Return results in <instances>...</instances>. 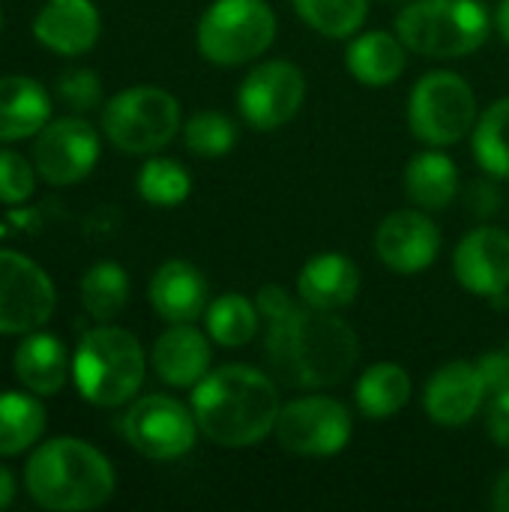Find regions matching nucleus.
Segmentation results:
<instances>
[{"label":"nucleus","instance_id":"nucleus-14","mask_svg":"<svg viewBox=\"0 0 509 512\" xmlns=\"http://www.w3.org/2000/svg\"><path fill=\"white\" fill-rule=\"evenodd\" d=\"M453 273L459 285L495 306L509 303V234L495 225H477L453 252Z\"/></svg>","mask_w":509,"mask_h":512},{"label":"nucleus","instance_id":"nucleus-36","mask_svg":"<svg viewBox=\"0 0 509 512\" xmlns=\"http://www.w3.org/2000/svg\"><path fill=\"white\" fill-rule=\"evenodd\" d=\"M489 399H492V405H489V435L501 450H509V387H504L501 393H495Z\"/></svg>","mask_w":509,"mask_h":512},{"label":"nucleus","instance_id":"nucleus-24","mask_svg":"<svg viewBox=\"0 0 509 512\" xmlns=\"http://www.w3.org/2000/svg\"><path fill=\"white\" fill-rule=\"evenodd\" d=\"M405 192L426 213L447 210L459 192V168L438 147L417 153L405 165Z\"/></svg>","mask_w":509,"mask_h":512},{"label":"nucleus","instance_id":"nucleus-29","mask_svg":"<svg viewBox=\"0 0 509 512\" xmlns=\"http://www.w3.org/2000/svg\"><path fill=\"white\" fill-rule=\"evenodd\" d=\"M474 159L492 174L509 180V96L492 102L474 126Z\"/></svg>","mask_w":509,"mask_h":512},{"label":"nucleus","instance_id":"nucleus-11","mask_svg":"<svg viewBox=\"0 0 509 512\" xmlns=\"http://www.w3.org/2000/svg\"><path fill=\"white\" fill-rule=\"evenodd\" d=\"M306 102V75L291 60L258 63L237 87V108L258 132L282 129Z\"/></svg>","mask_w":509,"mask_h":512},{"label":"nucleus","instance_id":"nucleus-13","mask_svg":"<svg viewBox=\"0 0 509 512\" xmlns=\"http://www.w3.org/2000/svg\"><path fill=\"white\" fill-rule=\"evenodd\" d=\"M99 159V135L81 117L48 120L33 141V165L51 186L81 183Z\"/></svg>","mask_w":509,"mask_h":512},{"label":"nucleus","instance_id":"nucleus-19","mask_svg":"<svg viewBox=\"0 0 509 512\" xmlns=\"http://www.w3.org/2000/svg\"><path fill=\"white\" fill-rule=\"evenodd\" d=\"M360 270L348 255L321 252L309 258L297 276V297L321 312H342L360 294Z\"/></svg>","mask_w":509,"mask_h":512},{"label":"nucleus","instance_id":"nucleus-12","mask_svg":"<svg viewBox=\"0 0 509 512\" xmlns=\"http://www.w3.org/2000/svg\"><path fill=\"white\" fill-rule=\"evenodd\" d=\"M54 285L27 255L0 249V336H27L54 315Z\"/></svg>","mask_w":509,"mask_h":512},{"label":"nucleus","instance_id":"nucleus-2","mask_svg":"<svg viewBox=\"0 0 509 512\" xmlns=\"http://www.w3.org/2000/svg\"><path fill=\"white\" fill-rule=\"evenodd\" d=\"M192 414L207 441L228 450L258 447L279 420L282 399L276 381L243 363L210 369L192 387Z\"/></svg>","mask_w":509,"mask_h":512},{"label":"nucleus","instance_id":"nucleus-17","mask_svg":"<svg viewBox=\"0 0 509 512\" xmlns=\"http://www.w3.org/2000/svg\"><path fill=\"white\" fill-rule=\"evenodd\" d=\"M102 18L93 0H48L36 21L33 36L54 54L78 57L99 39Z\"/></svg>","mask_w":509,"mask_h":512},{"label":"nucleus","instance_id":"nucleus-15","mask_svg":"<svg viewBox=\"0 0 509 512\" xmlns=\"http://www.w3.org/2000/svg\"><path fill=\"white\" fill-rule=\"evenodd\" d=\"M375 252L387 270L399 276H417L435 264L441 252V231L420 207L396 210L381 219L375 231Z\"/></svg>","mask_w":509,"mask_h":512},{"label":"nucleus","instance_id":"nucleus-23","mask_svg":"<svg viewBox=\"0 0 509 512\" xmlns=\"http://www.w3.org/2000/svg\"><path fill=\"white\" fill-rule=\"evenodd\" d=\"M51 120L48 90L27 75L0 78V141H21L39 135Z\"/></svg>","mask_w":509,"mask_h":512},{"label":"nucleus","instance_id":"nucleus-38","mask_svg":"<svg viewBox=\"0 0 509 512\" xmlns=\"http://www.w3.org/2000/svg\"><path fill=\"white\" fill-rule=\"evenodd\" d=\"M492 507L498 512H509V468L498 474V480L492 486Z\"/></svg>","mask_w":509,"mask_h":512},{"label":"nucleus","instance_id":"nucleus-30","mask_svg":"<svg viewBox=\"0 0 509 512\" xmlns=\"http://www.w3.org/2000/svg\"><path fill=\"white\" fill-rule=\"evenodd\" d=\"M297 15L327 39H348L360 33L369 18V0H291Z\"/></svg>","mask_w":509,"mask_h":512},{"label":"nucleus","instance_id":"nucleus-32","mask_svg":"<svg viewBox=\"0 0 509 512\" xmlns=\"http://www.w3.org/2000/svg\"><path fill=\"white\" fill-rule=\"evenodd\" d=\"M186 150L201 159H219L228 156L237 144V126L231 117L219 111H198L183 126Z\"/></svg>","mask_w":509,"mask_h":512},{"label":"nucleus","instance_id":"nucleus-1","mask_svg":"<svg viewBox=\"0 0 509 512\" xmlns=\"http://www.w3.org/2000/svg\"><path fill=\"white\" fill-rule=\"evenodd\" d=\"M264 357L276 378L297 390H327L342 384L360 360V339L339 312L291 303L267 318Z\"/></svg>","mask_w":509,"mask_h":512},{"label":"nucleus","instance_id":"nucleus-16","mask_svg":"<svg viewBox=\"0 0 509 512\" xmlns=\"http://www.w3.org/2000/svg\"><path fill=\"white\" fill-rule=\"evenodd\" d=\"M486 399H489V390H486L483 372L471 360L444 363L426 381V390H423V408L429 420L447 429L468 426L480 414Z\"/></svg>","mask_w":509,"mask_h":512},{"label":"nucleus","instance_id":"nucleus-37","mask_svg":"<svg viewBox=\"0 0 509 512\" xmlns=\"http://www.w3.org/2000/svg\"><path fill=\"white\" fill-rule=\"evenodd\" d=\"M471 207L477 213H483V216H489L492 210H498V192H495V186L486 183V180H477L471 186Z\"/></svg>","mask_w":509,"mask_h":512},{"label":"nucleus","instance_id":"nucleus-9","mask_svg":"<svg viewBox=\"0 0 509 512\" xmlns=\"http://www.w3.org/2000/svg\"><path fill=\"white\" fill-rule=\"evenodd\" d=\"M273 435L279 447L294 456L324 459L342 453L351 444L354 420L339 399L312 393L282 405Z\"/></svg>","mask_w":509,"mask_h":512},{"label":"nucleus","instance_id":"nucleus-20","mask_svg":"<svg viewBox=\"0 0 509 512\" xmlns=\"http://www.w3.org/2000/svg\"><path fill=\"white\" fill-rule=\"evenodd\" d=\"M207 279L189 261H165L150 279V303L168 324H192L207 312Z\"/></svg>","mask_w":509,"mask_h":512},{"label":"nucleus","instance_id":"nucleus-8","mask_svg":"<svg viewBox=\"0 0 509 512\" xmlns=\"http://www.w3.org/2000/svg\"><path fill=\"white\" fill-rule=\"evenodd\" d=\"M102 129L123 153H156L180 132V102L162 87H129L102 108Z\"/></svg>","mask_w":509,"mask_h":512},{"label":"nucleus","instance_id":"nucleus-40","mask_svg":"<svg viewBox=\"0 0 509 512\" xmlns=\"http://www.w3.org/2000/svg\"><path fill=\"white\" fill-rule=\"evenodd\" d=\"M495 27L501 33V39L509 45V0L498 3V9H495Z\"/></svg>","mask_w":509,"mask_h":512},{"label":"nucleus","instance_id":"nucleus-35","mask_svg":"<svg viewBox=\"0 0 509 512\" xmlns=\"http://www.w3.org/2000/svg\"><path fill=\"white\" fill-rule=\"evenodd\" d=\"M477 366H480V372H483V381H486L489 396H495V393H501L504 387H509V336L501 348L483 354V357L477 360Z\"/></svg>","mask_w":509,"mask_h":512},{"label":"nucleus","instance_id":"nucleus-4","mask_svg":"<svg viewBox=\"0 0 509 512\" xmlns=\"http://www.w3.org/2000/svg\"><path fill=\"white\" fill-rule=\"evenodd\" d=\"M144 372L147 357L141 342L129 330L111 324L84 333L72 360L78 393L96 408H120L135 399Z\"/></svg>","mask_w":509,"mask_h":512},{"label":"nucleus","instance_id":"nucleus-33","mask_svg":"<svg viewBox=\"0 0 509 512\" xmlns=\"http://www.w3.org/2000/svg\"><path fill=\"white\" fill-rule=\"evenodd\" d=\"M36 165H30L15 150H0V201L3 204H24L36 189Z\"/></svg>","mask_w":509,"mask_h":512},{"label":"nucleus","instance_id":"nucleus-41","mask_svg":"<svg viewBox=\"0 0 509 512\" xmlns=\"http://www.w3.org/2000/svg\"><path fill=\"white\" fill-rule=\"evenodd\" d=\"M0 24H3V15H0Z\"/></svg>","mask_w":509,"mask_h":512},{"label":"nucleus","instance_id":"nucleus-18","mask_svg":"<svg viewBox=\"0 0 509 512\" xmlns=\"http://www.w3.org/2000/svg\"><path fill=\"white\" fill-rule=\"evenodd\" d=\"M150 363L159 381L186 390L207 378L213 363V348L207 336L192 324H168V330L153 345Z\"/></svg>","mask_w":509,"mask_h":512},{"label":"nucleus","instance_id":"nucleus-31","mask_svg":"<svg viewBox=\"0 0 509 512\" xmlns=\"http://www.w3.org/2000/svg\"><path fill=\"white\" fill-rule=\"evenodd\" d=\"M138 192L153 207H180L192 192V177L180 162L153 156L138 171Z\"/></svg>","mask_w":509,"mask_h":512},{"label":"nucleus","instance_id":"nucleus-22","mask_svg":"<svg viewBox=\"0 0 509 512\" xmlns=\"http://www.w3.org/2000/svg\"><path fill=\"white\" fill-rule=\"evenodd\" d=\"M348 72L366 84V87H390L402 78L408 66V45L399 39V33L387 30H369L357 33L345 51Z\"/></svg>","mask_w":509,"mask_h":512},{"label":"nucleus","instance_id":"nucleus-10","mask_svg":"<svg viewBox=\"0 0 509 512\" xmlns=\"http://www.w3.org/2000/svg\"><path fill=\"white\" fill-rule=\"evenodd\" d=\"M198 423L192 408H186L174 396H144L123 417V435L141 456L153 462L183 459L198 438Z\"/></svg>","mask_w":509,"mask_h":512},{"label":"nucleus","instance_id":"nucleus-39","mask_svg":"<svg viewBox=\"0 0 509 512\" xmlns=\"http://www.w3.org/2000/svg\"><path fill=\"white\" fill-rule=\"evenodd\" d=\"M15 498V477L6 465H0V510H6Z\"/></svg>","mask_w":509,"mask_h":512},{"label":"nucleus","instance_id":"nucleus-5","mask_svg":"<svg viewBox=\"0 0 509 512\" xmlns=\"http://www.w3.org/2000/svg\"><path fill=\"white\" fill-rule=\"evenodd\" d=\"M489 9L480 0H411L396 15V33L408 51L435 60L468 57L489 39Z\"/></svg>","mask_w":509,"mask_h":512},{"label":"nucleus","instance_id":"nucleus-27","mask_svg":"<svg viewBox=\"0 0 509 512\" xmlns=\"http://www.w3.org/2000/svg\"><path fill=\"white\" fill-rule=\"evenodd\" d=\"M45 432V408L36 393H0V456L30 450Z\"/></svg>","mask_w":509,"mask_h":512},{"label":"nucleus","instance_id":"nucleus-26","mask_svg":"<svg viewBox=\"0 0 509 512\" xmlns=\"http://www.w3.org/2000/svg\"><path fill=\"white\" fill-rule=\"evenodd\" d=\"M207 333L222 348H243L258 336L261 312L246 294L228 291L207 306Z\"/></svg>","mask_w":509,"mask_h":512},{"label":"nucleus","instance_id":"nucleus-28","mask_svg":"<svg viewBox=\"0 0 509 512\" xmlns=\"http://www.w3.org/2000/svg\"><path fill=\"white\" fill-rule=\"evenodd\" d=\"M81 303L87 315L99 324L114 321L129 303V276L114 261L93 264L81 279Z\"/></svg>","mask_w":509,"mask_h":512},{"label":"nucleus","instance_id":"nucleus-7","mask_svg":"<svg viewBox=\"0 0 509 512\" xmlns=\"http://www.w3.org/2000/svg\"><path fill=\"white\" fill-rule=\"evenodd\" d=\"M477 120L474 87L459 72L432 69L408 96V126L414 138L429 147L459 144L468 132H474Z\"/></svg>","mask_w":509,"mask_h":512},{"label":"nucleus","instance_id":"nucleus-34","mask_svg":"<svg viewBox=\"0 0 509 512\" xmlns=\"http://www.w3.org/2000/svg\"><path fill=\"white\" fill-rule=\"evenodd\" d=\"M54 93L72 111H90L102 105V81L93 69H66L57 78Z\"/></svg>","mask_w":509,"mask_h":512},{"label":"nucleus","instance_id":"nucleus-6","mask_svg":"<svg viewBox=\"0 0 509 512\" xmlns=\"http://www.w3.org/2000/svg\"><path fill=\"white\" fill-rule=\"evenodd\" d=\"M198 51L216 66H243L267 54L276 12L267 0H213L198 21Z\"/></svg>","mask_w":509,"mask_h":512},{"label":"nucleus","instance_id":"nucleus-21","mask_svg":"<svg viewBox=\"0 0 509 512\" xmlns=\"http://www.w3.org/2000/svg\"><path fill=\"white\" fill-rule=\"evenodd\" d=\"M15 378L27 393L36 396H57L69 375V354L66 345L42 330H33L21 339V345L12 354Z\"/></svg>","mask_w":509,"mask_h":512},{"label":"nucleus","instance_id":"nucleus-25","mask_svg":"<svg viewBox=\"0 0 509 512\" xmlns=\"http://www.w3.org/2000/svg\"><path fill=\"white\" fill-rule=\"evenodd\" d=\"M411 393H414V384H411V375L405 366L399 363H372L357 387H354V399H357V408L369 417V420H390L396 417L408 402H411Z\"/></svg>","mask_w":509,"mask_h":512},{"label":"nucleus","instance_id":"nucleus-3","mask_svg":"<svg viewBox=\"0 0 509 512\" xmlns=\"http://www.w3.org/2000/svg\"><path fill=\"white\" fill-rule=\"evenodd\" d=\"M117 486L111 462L81 438H54L24 465V489L42 510H99Z\"/></svg>","mask_w":509,"mask_h":512}]
</instances>
